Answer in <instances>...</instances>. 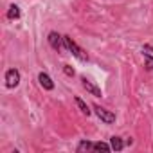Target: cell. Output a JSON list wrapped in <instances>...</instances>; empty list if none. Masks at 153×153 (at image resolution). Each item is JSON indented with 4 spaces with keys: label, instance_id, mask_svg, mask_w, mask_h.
<instances>
[{
    "label": "cell",
    "instance_id": "cell-7",
    "mask_svg": "<svg viewBox=\"0 0 153 153\" xmlns=\"http://www.w3.org/2000/svg\"><path fill=\"white\" fill-rule=\"evenodd\" d=\"M110 146H112L114 151H123V149H124V142H123V139L117 137V135L110 137Z\"/></svg>",
    "mask_w": 153,
    "mask_h": 153
},
{
    "label": "cell",
    "instance_id": "cell-11",
    "mask_svg": "<svg viewBox=\"0 0 153 153\" xmlns=\"http://www.w3.org/2000/svg\"><path fill=\"white\" fill-rule=\"evenodd\" d=\"M144 54V67L146 70H153V56L151 52H142Z\"/></svg>",
    "mask_w": 153,
    "mask_h": 153
},
{
    "label": "cell",
    "instance_id": "cell-10",
    "mask_svg": "<svg viewBox=\"0 0 153 153\" xmlns=\"http://www.w3.org/2000/svg\"><path fill=\"white\" fill-rule=\"evenodd\" d=\"M74 101H76V105H78V108H79V110H81V112H83L85 115H88V114L92 112V110L88 108V105H87V103H85V101H83L81 97H76Z\"/></svg>",
    "mask_w": 153,
    "mask_h": 153
},
{
    "label": "cell",
    "instance_id": "cell-9",
    "mask_svg": "<svg viewBox=\"0 0 153 153\" xmlns=\"http://www.w3.org/2000/svg\"><path fill=\"white\" fill-rule=\"evenodd\" d=\"M92 144L94 142H90V140H81L78 146H76V151H78V153H85V151H92Z\"/></svg>",
    "mask_w": 153,
    "mask_h": 153
},
{
    "label": "cell",
    "instance_id": "cell-12",
    "mask_svg": "<svg viewBox=\"0 0 153 153\" xmlns=\"http://www.w3.org/2000/svg\"><path fill=\"white\" fill-rule=\"evenodd\" d=\"M63 72H65L67 76H70V78H72V76H74V68H72L70 65H65V67H63Z\"/></svg>",
    "mask_w": 153,
    "mask_h": 153
},
{
    "label": "cell",
    "instance_id": "cell-6",
    "mask_svg": "<svg viewBox=\"0 0 153 153\" xmlns=\"http://www.w3.org/2000/svg\"><path fill=\"white\" fill-rule=\"evenodd\" d=\"M38 81H40V85H42L45 90H54V81L51 79V76H49L47 72H40V74H38Z\"/></svg>",
    "mask_w": 153,
    "mask_h": 153
},
{
    "label": "cell",
    "instance_id": "cell-8",
    "mask_svg": "<svg viewBox=\"0 0 153 153\" xmlns=\"http://www.w3.org/2000/svg\"><path fill=\"white\" fill-rule=\"evenodd\" d=\"M7 18L9 20H18L20 18V7L16 4H11L9 9H7Z\"/></svg>",
    "mask_w": 153,
    "mask_h": 153
},
{
    "label": "cell",
    "instance_id": "cell-5",
    "mask_svg": "<svg viewBox=\"0 0 153 153\" xmlns=\"http://www.w3.org/2000/svg\"><path fill=\"white\" fill-rule=\"evenodd\" d=\"M81 85H83V88L90 94V96H94V97H101L103 96V92H101V88L99 87H96L90 79H87V78H81Z\"/></svg>",
    "mask_w": 153,
    "mask_h": 153
},
{
    "label": "cell",
    "instance_id": "cell-3",
    "mask_svg": "<svg viewBox=\"0 0 153 153\" xmlns=\"http://www.w3.org/2000/svg\"><path fill=\"white\" fill-rule=\"evenodd\" d=\"M20 79H22V76H20V70L18 68H9L6 72V87L7 88H15L20 85Z\"/></svg>",
    "mask_w": 153,
    "mask_h": 153
},
{
    "label": "cell",
    "instance_id": "cell-1",
    "mask_svg": "<svg viewBox=\"0 0 153 153\" xmlns=\"http://www.w3.org/2000/svg\"><path fill=\"white\" fill-rule=\"evenodd\" d=\"M63 38H65V47H67V51H68V52H72V56H76L79 61H88V54H87V52H85L78 43H76L70 36H67V34H65Z\"/></svg>",
    "mask_w": 153,
    "mask_h": 153
},
{
    "label": "cell",
    "instance_id": "cell-4",
    "mask_svg": "<svg viewBox=\"0 0 153 153\" xmlns=\"http://www.w3.org/2000/svg\"><path fill=\"white\" fill-rule=\"evenodd\" d=\"M94 112H96V115H97L103 123H106V124L115 123V114H114V112H110V110H106V108H103V106H99V105H94Z\"/></svg>",
    "mask_w": 153,
    "mask_h": 153
},
{
    "label": "cell",
    "instance_id": "cell-2",
    "mask_svg": "<svg viewBox=\"0 0 153 153\" xmlns=\"http://www.w3.org/2000/svg\"><path fill=\"white\" fill-rule=\"evenodd\" d=\"M47 40H49V45L54 49V51H63V49H67L65 47V38L59 34V33H56V31H51L49 33V36H47Z\"/></svg>",
    "mask_w": 153,
    "mask_h": 153
}]
</instances>
